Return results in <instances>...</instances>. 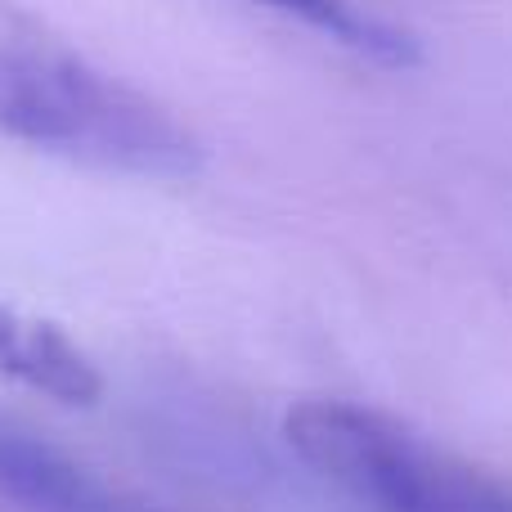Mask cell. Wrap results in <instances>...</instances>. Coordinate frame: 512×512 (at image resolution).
I'll use <instances>...</instances> for the list:
<instances>
[{"label": "cell", "instance_id": "obj_2", "mask_svg": "<svg viewBox=\"0 0 512 512\" xmlns=\"http://www.w3.org/2000/svg\"><path fill=\"white\" fill-rule=\"evenodd\" d=\"M288 445L369 512H512V486L373 405L306 400L288 414Z\"/></svg>", "mask_w": 512, "mask_h": 512}, {"label": "cell", "instance_id": "obj_4", "mask_svg": "<svg viewBox=\"0 0 512 512\" xmlns=\"http://www.w3.org/2000/svg\"><path fill=\"white\" fill-rule=\"evenodd\" d=\"M248 5L274 9L283 18H297L301 27L328 36V41L346 45V50L364 54L373 63H387V68H405L414 63V41H409L400 27L382 23L378 14H369L355 0H248Z\"/></svg>", "mask_w": 512, "mask_h": 512}, {"label": "cell", "instance_id": "obj_3", "mask_svg": "<svg viewBox=\"0 0 512 512\" xmlns=\"http://www.w3.org/2000/svg\"><path fill=\"white\" fill-rule=\"evenodd\" d=\"M0 373L59 405H90L104 391V378L90 364V355L63 328L18 315V310H0Z\"/></svg>", "mask_w": 512, "mask_h": 512}, {"label": "cell", "instance_id": "obj_1", "mask_svg": "<svg viewBox=\"0 0 512 512\" xmlns=\"http://www.w3.org/2000/svg\"><path fill=\"white\" fill-rule=\"evenodd\" d=\"M0 135L117 176L171 180L198 167V140L158 99L9 0H0Z\"/></svg>", "mask_w": 512, "mask_h": 512}]
</instances>
